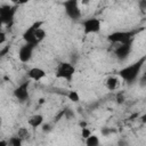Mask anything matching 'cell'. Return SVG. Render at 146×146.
I'll return each instance as SVG.
<instances>
[{
    "instance_id": "cell-22",
    "label": "cell",
    "mask_w": 146,
    "mask_h": 146,
    "mask_svg": "<svg viewBox=\"0 0 146 146\" xmlns=\"http://www.w3.org/2000/svg\"><path fill=\"white\" fill-rule=\"evenodd\" d=\"M27 2H30V0H17V6H23L26 5Z\"/></svg>"
},
{
    "instance_id": "cell-2",
    "label": "cell",
    "mask_w": 146,
    "mask_h": 146,
    "mask_svg": "<svg viewBox=\"0 0 146 146\" xmlns=\"http://www.w3.org/2000/svg\"><path fill=\"white\" fill-rule=\"evenodd\" d=\"M137 33L138 31H115L107 35V41L113 44L130 42V41H133V38Z\"/></svg>"
},
{
    "instance_id": "cell-7",
    "label": "cell",
    "mask_w": 146,
    "mask_h": 146,
    "mask_svg": "<svg viewBox=\"0 0 146 146\" xmlns=\"http://www.w3.org/2000/svg\"><path fill=\"white\" fill-rule=\"evenodd\" d=\"M16 14V7L15 6H2L0 9V18L2 24H7L8 26H11L14 22V16Z\"/></svg>"
},
{
    "instance_id": "cell-21",
    "label": "cell",
    "mask_w": 146,
    "mask_h": 146,
    "mask_svg": "<svg viewBox=\"0 0 146 146\" xmlns=\"http://www.w3.org/2000/svg\"><path fill=\"white\" fill-rule=\"evenodd\" d=\"M138 6L141 10H146V0H139L138 1Z\"/></svg>"
},
{
    "instance_id": "cell-9",
    "label": "cell",
    "mask_w": 146,
    "mask_h": 146,
    "mask_svg": "<svg viewBox=\"0 0 146 146\" xmlns=\"http://www.w3.org/2000/svg\"><path fill=\"white\" fill-rule=\"evenodd\" d=\"M35 46L30 44V43H24L23 46H21V48L18 49V59L22 63H29L33 56V51H34Z\"/></svg>"
},
{
    "instance_id": "cell-12",
    "label": "cell",
    "mask_w": 146,
    "mask_h": 146,
    "mask_svg": "<svg viewBox=\"0 0 146 146\" xmlns=\"http://www.w3.org/2000/svg\"><path fill=\"white\" fill-rule=\"evenodd\" d=\"M121 86V78L117 75H111L105 80V87L110 91H116Z\"/></svg>"
},
{
    "instance_id": "cell-8",
    "label": "cell",
    "mask_w": 146,
    "mask_h": 146,
    "mask_svg": "<svg viewBox=\"0 0 146 146\" xmlns=\"http://www.w3.org/2000/svg\"><path fill=\"white\" fill-rule=\"evenodd\" d=\"M29 87H30V82L29 81H24V82H22L21 84H18L14 89V96L18 102L24 103V102H26L29 99V97H30Z\"/></svg>"
},
{
    "instance_id": "cell-10",
    "label": "cell",
    "mask_w": 146,
    "mask_h": 146,
    "mask_svg": "<svg viewBox=\"0 0 146 146\" xmlns=\"http://www.w3.org/2000/svg\"><path fill=\"white\" fill-rule=\"evenodd\" d=\"M131 50H132V41L125 42V43H121V44L116 46V48L114 49V55H115V57L117 59L124 60L131 54Z\"/></svg>"
},
{
    "instance_id": "cell-4",
    "label": "cell",
    "mask_w": 146,
    "mask_h": 146,
    "mask_svg": "<svg viewBox=\"0 0 146 146\" xmlns=\"http://www.w3.org/2000/svg\"><path fill=\"white\" fill-rule=\"evenodd\" d=\"M63 8L65 10V14L71 19H79L82 15L81 8H80V0H64Z\"/></svg>"
},
{
    "instance_id": "cell-25",
    "label": "cell",
    "mask_w": 146,
    "mask_h": 146,
    "mask_svg": "<svg viewBox=\"0 0 146 146\" xmlns=\"http://www.w3.org/2000/svg\"><path fill=\"white\" fill-rule=\"evenodd\" d=\"M7 1H9V2H11L14 5H17V0H7Z\"/></svg>"
},
{
    "instance_id": "cell-11",
    "label": "cell",
    "mask_w": 146,
    "mask_h": 146,
    "mask_svg": "<svg viewBox=\"0 0 146 146\" xmlns=\"http://www.w3.org/2000/svg\"><path fill=\"white\" fill-rule=\"evenodd\" d=\"M47 73L43 68L41 67H38V66H34V67H31L29 71H27V76L30 80H33L35 82H39L41 80H43L46 78Z\"/></svg>"
},
{
    "instance_id": "cell-13",
    "label": "cell",
    "mask_w": 146,
    "mask_h": 146,
    "mask_svg": "<svg viewBox=\"0 0 146 146\" xmlns=\"http://www.w3.org/2000/svg\"><path fill=\"white\" fill-rule=\"evenodd\" d=\"M43 121H44L43 115L36 113V114H33V115H31V116L29 117V120H27V124H29L31 128L36 129V128H39V127H41V125L43 124Z\"/></svg>"
},
{
    "instance_id": "cell-20",
    "label": "cell",
    "mask_w": 146,
    "mask_h": 146,
    "mask_svg": "<svg viewBox=\"0 0 146 146\" xmlns=\"http://www.w3.org/2000/svg\"><path fill=\"white\" fill-rule=\"evenodd\" d=\"M6 40H7V38H6V32H5V31H1V32H0V46H1V47H3V43L6 42Z\"/></svg>"
},
{
    "instance_id": "cell-26",
    "label": "cell",
    "mask_w": 146,
    "mask_h": 146,
    "mask_svg": "<svg viewBox=\"0 0 146 146\" xmlns=\"http://www.w3.org/2000/svg\"><path fill=\"white\" fill-rule=\"evenodd\" d=\"M104 1H107V0H104Z\"/></svg>"
},
{
    "instance_id": "cell-1",
    "label": "cell",
    "mask_w": 146,
    "mask_h": 146,
    "mask_svg": "<svg viewBox=\"0 0 146 146\" xmlns=\"http://www.w3.org/2000/svg\"><path fill=\"white\" fill-rule=\"evenodd\" d=\"M145 63H146V56H143L137 62H133L132 64L127 65L123 68H121L117 72V75L121 78V80H123L124 82L131 84L139 78L140 72H141L143 66H144Z\"/></svg>"
},
{
    "instance_id": "cell-18",
    "label": "cell",
    "mask_w": 146,
    "mask_h": 146,
    "mask_svg": "<svg viewBox=\"0 0 146 146\" xmlns=\"http://www.w3.org/2000/svg\"><path fill=\"white\" fill-rule=\"evenodd\" d=\"M115 100H116L117 104H122V103H124V100H125V96H124V94H123L122 91H117V92H116V96H115Z\"/></svg>"
},
{
    "instance_id": "cell-23",
    "label": "cell",
    "mask_w": 146,
    "mask_h": 146,
    "mask_svg": "<svg viewBox=\"0 0 146 146\" xmlns=\"http://www.w3.org/2000/svg\"><path fill=\"white\" fill-rule=\"evenodd\" d=\"M90 2V0H80V3H82V6H86Z\"/></svg>"
},
{
    "instance_id": "cell-19",
    "label": "cell",
    "mask_w": 146,
    "mask_h": 146,
    "mask_svg": "<svg viewBox=\"0 0 146 146\" xmlns=\"http://www.w3.org/2000/svg\"><path fill=\"white\" fill-rule=\"evenodd\" d=\"M82 130H81V137L83 138V139H86V138H88L92 132H91V130L88 128V127H82L81 128Z\"/></svg>"
},
{
    "instance_id": "cell-6",
    "label": "cell",
    "mask_w": 146,
    "mask_h": 146,
    "mask_svg": "<svg viewBox=\"0 0 146 146\" xmlns=\"http://www.w3.org/2000/svg\"><path fill=\"white\" fill-rule=\"evenodd\" d=\"M42 24H43L42 21H36V22H34L32 25H30V26L24 31L22 38H23V40H24L25 43H30V44H33V46H35V47L38 46L36 40H35V30H36L38 26H40V25H42Z\"/></svg>"
},
{
    "instance_id": "cell-14",
    "label": "cell",
    "mask_w": 146,
    "mask_h": 146,
    "mask_svg": "<svg viewBox=\"0 0 146 146\" xmlns=\"http://www.w3.org/2000/svg\"><path fill=\"white\" fill-rule=\"evenodd\" d=\"M84 143H86V145H87V146H98L100 141H99L98 136H96V135L91 133L88 138H86V139H84Z\"/></svg>"
},
{
    "instance_id": "cell-5",
    "label": "cell",
    "mask_w": 146,
    "mask_h": 146,
    "mask_svg": "<svg viewBox=\"0 0 146 146\" xmlns=\"http://www.w3.org/2000/svg\"><path fill=\"white\" fill-rule=\"evenodd\" d=\"M81 25H82L83 33H84L86 35L98 33V32L100 31V29H102V22H100V19L97 18V17L87 18V19L82 21Z\"/></svg>"
},
{
    "instance_id": "cell-24",
    "label": "cell",
    "mask_w": 146,
    "mask_h": 146,
    "mask_svg": "<svg viewBox=\"0 0 146 146\" xmlns=\"http://www.w3.org/2000/svg\"><path fill=\"white\" fill-rule=\"evenodd\" d=\"M140 120H141L143 123H146V113H145L143 116H140Z\"/></svg>"
},
{
    "instance_id": "cell-17",
    "label": "cell",
    "mask_w": 146,
    "mask_h": 146,
    "mask_svg": "<svg viewBox=\"0 0 146 146\" xmlns=\"http://www.w3.org/2000/svg\"><path fill=\"white\" fill-rule=\"evenodd\" d=\"M17 136H18L19 138H22L23 141H24L25 139H27V138L30 137V133H29V131H27L26 128H21V129H18V131H17Z\"/></svg>"
},
{
    "instance_id": "cell-15",
    "label": "cell",
    "mask_w": 146,
    "mask_h": 146,
    "mask_svg": "<svg viewBox=\"0 0 146 146\" xmlns=\"http://www.w3.org/2000/svg\"><path fill=\"white\" fill-rule=\"evenodd\" d=\"M66 97H67V99H68L70 102H72V103H79V102H80V95H79V92H78L76 90H70V91L67 92Z\"/></svg>"
},
{
    "instance_id": "cell-16",
    "label": "cell",
    "mask_w": 146,
    "mask_h": 146,
    "mask_svg": "<svg viewBox=\"0 0 146 146\" xmlns=\"http://www.w3.org/2000/svg\"><path fill=\"white\" fill-rule=\"evenodd\" d=\"M8 144L10 146H21L23 144V139L19 138L18 136H15V137H11L9 140H8Z\"/></svg>"
},
{
    "instance_id": "cell-3",
    "label": "cell",
    "mask_w": 146,
    "mask_h": 146,
    "mask_svg": "<svg viewBox=\"0 0 146 146\" xmlns=\"http://www.w3.org/2000/svg\"><path fill=\"white\" fill-rule=\"evenodd\" d=\"M75 74V66L68 62H62L57 65L55 76L57 79H62L65 81H71Z\"/></svg>"
}]
</instances>
